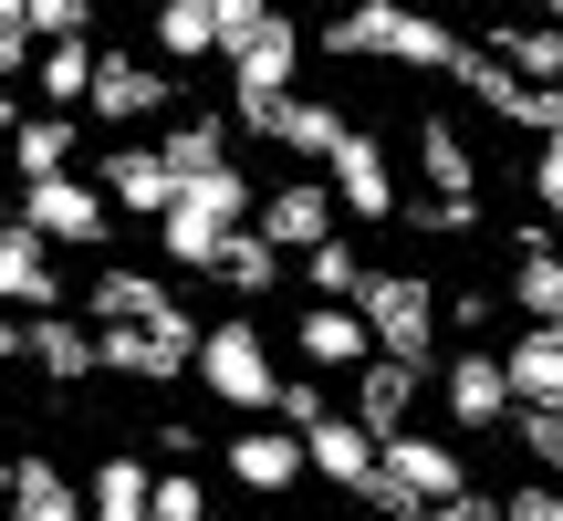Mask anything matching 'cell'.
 Here are the masks:
<instances>
[{
  "mask_svg": "<svg viewBox=\"0 0 563 521\" xmlns=\"http://www.w3.org/2000/svg\"><path fill=\"white\" fill-rule=\"evenodd\" d=\"M323 53L344 63H407V74H460L470 63V32L418 0H365V11H334L323 21Z\"/></svg>",
  "mask_w": 563,
  "mask_h": 521,
  "instance_id": "cell-1",
  "label": "cell"
},
{
  "mask_svg": "<svg viewBox=\"0 0 563 521\" xmlns=\"http://www.w3.org/2000/svg\"><path fill=\"white\" fill-rule=\"evenodd\" d=\"M251 209H262V188H251L241 167H220V178H188L178 199H167V220H157L167 271H220L230 230H251Z\"/></svg>",
  "mask_w": 563,
  "mask_h": 521,
  "instance_id": "cell-2",
  "label": "cell"
},
{
  "mask_svg": "<svg viewBox=\"0 0 563 521\" xmlns=\"http://www.w3.org/2000/svg\"><path fill=\"white\" fill-rule=\"evenodd\" d=\"M355 313H365V334H376V355L418 365V376L439 365V292H428V271H365Z\"/></svg>",
  "mask_w": 563,
  "mask_h": 521,
  "instance_id": "cell-3",
  "label": "cell"
},
{
  "mask_svg": "<svg viewBox=\"0 0 563 521\" xmlns=\"http://www.w3.org/2000/svg\"><path fill=\"white\" fill-rule=\"evenodd\" d=\"M199 386L220 407H241V418H272V407H282V365H272V344H262L251 313H230V323L199 334Z\"/></svg>",
  "mask_w": 563,
  "mask_h": 521,
  "instance_id": "cell-4",
  "label": "cell"
},
{
  "mask_svg": "<svg viewBox=\"0 0 563 521\" xmlns=\"http://www.w3.org/2000/svg\"><path fill=\"white\" fill-rule=\"evenodd\" d=\"M21 230H42L53 251H104V241H115V199H104L84 167H74V178H32V188H21Z\"/></svg>",
  "mask_w": 563,
  "mask_h": 521,
  "instance_id": "cell-5",
  "label": "cell"
},
{
  "mask_svg": "<svg viewBox=\"0 0 563 521\" xmlns=\"http://www.w3.org/2000/svg\"><path fill=\"white\" fill-rule=\"evenodd\" d=\"M95 125H167L178 115V74L146 53H95V95H84Z\"/></svg>",
  "mask_w": 563,
  "mask_h": 521,
  "instance_id": "cell-6",
  "label": "cell"
},
{
  "mask_svg": "<svg viewBox=\"0 0 563 521\" xmlns=\"http://www.w3.org/2000/svg\"><path fill=\"white\" fill-rule=\"evenodd\" d=\"M230 125L241 136H262V146H282V157H334L344 146V115L334 104H313V95H262V104H230Z\"/></svg>",
  "mask_w": 563,
  "mask_h": 521,
  "instance_id": "cell-7",
  "label": "cell"
},
{
  "mask_svg": "<svg viewBox=\"0 0 563 521\" xmlns=\"http://www.w3.org/2000/svg\"><path fill=\"white\" fill-rule=\"evenodd\" d=\"M220 469H230V480L251 490V501H292V490L313 480V459H302V439H292L282 418H251L241 439L220 448Z\"/></svg>",
  "mask_w": 563,
  "mask_h": 521,
  "instance_id": "cell-8",
  "label": "cell"
},
{
  "mask_svg": "<svg viewBox=\"0 0 563 521\" xmlns=\"http://www.w3.org/2000/svg\"><path fill=\"white\" fill-rule=\"evenodd\" d=\"M251 230H262L282 260H302V251H323V241L344 230V209H334V188H323V178H282V188H262Z\"/></svg>",
  "mask_w": 563,
  "mask_h": 521,
  "instance_id": "cell-9",
  "label": "cell"
},
{
  "mask_svg": "<svg viewBox=\"0 0 563 521\" xmlns=\"http://www.w3.org/2000/svg\"><path fill=\"white\" fill-rule=\"evenodd\" d=\"M449 84H470V95H481L501 125H522V136H563V84H522L511 63H490L481 42H470V63H460Z\"/></svg>",
  "mask_w": 563,
  "mask_h": 521,
  "instance_id": "cell-10",
  "label": "cell"
},
{
  "mask_svg": "<svg viewBox=\"0 0 563 521\" xmlns=\"http://www.w3.org/2000/svg\"><path fill=\"white\" fill-rule=\"evenodd\" d=\"M323 188H334V209L344 220H397V167H386V146L365 136V125H344V146L323 157Z\"/></svg>",
  "mask_w": 563,
  "mask_h": 521,
  "instance_id": "cell-11",
  "label": "cell"
},
{
  "mask_svg": "<svg viewBox=\"0 0 563 521\" xmlns=\"http://www.w3.org/2000/svg\"><path fill=\"white\" fill-rule=\"evenodd\" d=\"M95 188L115 199V220H167V199H178V167L157 157V136H125V146H104Z\"/></svg>",
  "mask_w": 563,
  "mask_h": 521,
  "instance_id": "cell-12",
  "label": "cell"
},
{
  "mask_svg": "<svg viewBox=\"0 0 563 521\" xmlns=\"http://www.w3.org/2000/svg\"><path fill=\"white\" fill-rule=\"evenodd\" d=\"M418 365H397V355H376V365H355V376H344V418L365 428V439H407V428H418Z\"/></svg>",
  "mask_w": 563,
  "mask_h": 521,
  "instance_id": "cell-13",
  "label": "cell"
},
{
  "mask_svg": "<svg viewBox=\"0 0 563 521\" xmlns=\"http://www.w3.org/2000/svg\"><path fill=\"white\" fill-rule=\"evenodd\" d=\"M0 313H74V292H63V271H53V241H42V230H0Z\"/></svg>",
  "mask_w": 563,
  "mask_h": 521,
  "instance_id": "cell-14",
  "label": "cell"
},
{
  "mask_svg": "<svg viewBox=\"0 0 563 521\" xmlns=\"http://www.w3.org/2000/svg\"><path fill=\"white\" fill-rule=\"evenodd\" d=\"M292 74H302V21H292V11H272L251 42H230V104L292 95Z\"/></svg>",
  "mask_w": 563,
  "mask_h": 521,
  "instance_id": "cell-15",
  "label": "cell"
},
{
  "mask_svg": "<svg viewBox=\"0 0 563 521\" xmlns=\"http://www.w3.org/2000/svg\"><path fill=\"white\" fill-rule=\"evenodd\" d=\"M84 323L95 334H115V323H199L178 292H167L157 271H125V260H104L95 271V292H84Z\"/></svg>",
  "mask_w": 563,
  "mask_h": 521,
  "instance_id": "cell-16",
  "label": "cell"
},
{
  "mask_svg": "<svg viewBox=\"0 0 563 521\" xmlns=\"http://www.w3.org/2000/svg\"><path fill=\"white\" fill-rule=\"evenodd\" d=\"M439 407L460 428H511V376H501V344H470V355L439 365Z\"/></svg>",
  "mask_w": 563,
  "mask_h": 521,
  "instance_id": "cell-17",
  "label": "cell"
},
{
  "mask_svg": "<svg viewBox=\"0 0 563 521\" xmlns=\"http://www.w3.org/2000/svg\"><path fill=\"white\" fill-rule=\"evenodd\" d=\"M292 355L313 365V376H355V365H376V334H365V313H355V302H302Z\"/></svg>",
  "mask_w": 563,
  "mask_h": 521,
  "instance_id": "cell-18",
  "label": "cell"
},
{
  "mask_svg": "<svg viewBox=\"0 0 563 521\" xmlns=\"http://www.w3.org/2000/svg\"><path fill=\"white\" fill-rule=\"evenodd\" d=\"M302 459H313V480H334L344 501H365V480H376V459H386V439H365L355 418H323V428H302Z\"/></svg>",
  "mask_w": 563,
  "mask_h": 521,
  "instance_id": "cell-19",
  "label": "cell"
},
{
  "mask_svg": "<svg viewBox=\"0 0 563 521\" xmlns=\"http://www.w3.org/2000/svg\"><path fill=\"white\" fill-rule=\"evenodd\" d=\"M511 313L522 323H563V251L543 220H522V241H511Z\"/></svg>",
  "mask_w": 563,
  "mask_h": 521,
  "instance_id": "cell-20",
  "label": "cell"
},
{
  "mask_svg": "<svg viewBox=\"0 0 563 521\" xmlns=\"http://www.w3.org/2000/svg\"><path fill=\"white\" fill-rule=\"evenodd\" d=\"M501 376H511V407H563V323H522L501 344Z\"/></svg>",
  "mask_w": 563,
  "mask_h": 521,
  "instance_id": "cell-21",
  "label": "cell"
},
{
  "mask_svg": "<svg viewBox=\"0 0 563 521\" xmlns=\"http://www.w3.org/2000/svg\"><path fill=\"white\" fill-rule=\"evenodd\" d=\"M74 146H84V115H53V104H42V115L11 125V146H0V157H11V178L32 188V178H74Z\"/></svg>",
  "mask_w": 563,
  "mask_h": 521,
  "instance_id": "cell-22",
  "label": "cell"
},
{
  "mask_svg": "<svg viewBox=\"0 0 563 521\" xmlns=\"http://www.w3.org/2000/svg\"><path fill=\"white\" fill-rule=\"evenodd\" d=\"M21 355H32L53 386L104 376V365H95V323H84V313H32V323H21Z\"/></svg>",
  "mask_w": 563,
  "mask_h": 521,
  "instance_id": "cell-23",
  "label": "cell"
},
{
  "mask_svg": "<svg viewBox=\"0 0 563 521\" xmlns=\"http://www.w3.org/2000/svg\"><path fill=\"white\" fill-rule=\"evenodd\" d=\"M84 521H157V469L136 448L95 459V490H84Z\"/></svg>",
  "mask_w": 563,
  "mask_h": 521,
  "instance_id": "cell-24",
  "label": "cell"
},
{
  "mask_svg": "<svg viewBox=\"0 0 563 521\" xmlns=\"http://www.w3.org/2000/svg\"><path fill=\"white\" fill-rule=\"evenodd\" d=\"M146 42H157V63H220V0H157Z\"/></svg>",
  "mask_w": 563,
  "mask_h": 521,
  "instance_id": "cell-25",
  "label": "cell"
},
{
  "mask_svg": "<svg viewBox=\"0 0 563 521\" xmlns=\"http://www.w3.org/2000/svg\"><path fill=\"white\" fill-rule=\"evenodd\" d=\"M157 157L178 167V188L188 178H220V167H230V115H167L157 125Z\"/></svg>",
  "mask_w": 563,
  "mask_h": 521,
  "instance_id": "cell-26",
  "label": "cell"
},
{
  "mask_svg": "<svg viewBox=\"0 0 563 521\" xmlns=\"http://www.w3.org/2000/svg\"><path fill=\"white\" fill-rule=\"evenodd\" d=\"M490 63H511L522 84H563V21H490Z\"/></svg>",
  "mask_w": 563,
  "mask_h": 521,
  "instance_id": "cell-27",
  "label": "cell"
},
{
  "mask_svg": "<svg viewBox=\"0 0 563 521\" xmlns=\"http://www.w3.org/2000/svg\"><path fill=\"white\" fill-rule=\"evenodd\" d=\"M95 53H104V42H42L32 84H42V104H53V115H84V95H95Z\"/></svg>",
  "mask_w": 563,
  "mask_h": 521,
  "instance_id": "cell-28",
  "label": "cell"
},
{
  "mask_svg": "<svg viewBox=\"0 0 563 521\" xmlns=\"http://www.w3.org/2000/svg\"><path fill=\"white\" fill-rule=\"evenodd\" d=\"M0 521H84V490L63 480L53 459H21V480H11V501H0Z\"/></svg>",
  "mask_w": 563,
  "mask_h": 521,
  "instance_id": "cell-29",
  "label": "cell"
},
{
  "mask_svg": "<svg viewBox=\"0 0 563 521\" xmlns=\"http://www.w3.org/2000/svg\"><path fill=\"white\" fill-rule=\"evenodd\" d=\"M365 271H376V260H355V241H323V251H302V281H313V302H355L365 292Z\"/></svg>",
  "mask_w": 563,
  "mask_h": 521,
  "instance_id": "cell-30",
  "label": "cell"
},
{
  "mask_svg": "<svg viewBox=\"0 0 563 521\" xmlns=\"http://www.w3.org/2000/svg\"><path fill=\"white\" fill-rule=\"evenodd\" d=\"M209 281H230V292H272V281H282V251L262 241V230H230V251H220V271H209Z\"/></svg>",
  "mask_w": 563,
  "mask_h": 521,
  "instance_id": "cell-31",
  "label": "cell"
},
{
  "mask_svg": "<svg viewBox=\"0 0 563 521\" xmlns=\"http://www.w3.org/2000/svg\"><path fill=\"white\" fill-rule=\"evenodd\" d=\"M511 439H522V459L563 480V407H511Z\"/></svg>",
  "mask_w": 563,
  "mask_h": 521,
  "instance_id": "cell-32",
  "label": "cell"
},
{
  "mask_svg": "<svg viewBox=\"0 0 563 521\" xmlns=\"http://www.w3.org/2000/svg\"><path fill=\"white\" fill-rule=\"evenodd\" d=\"M32 42H95V0H32Z\"/></svg>",
  "mask_w": 563,
  "mask_h": 521,
  "instance_id": "cell-33",
  "label": "cell"
},
{
  "mask_svg": "<svg viewBox=\"0 0 563 521\" xmlns=\"http://www.w3.org/2000/svg\"><path fill=\"white\" fill-rule=\"evenodd\" d=\"M532 209H543V230H563V136L532 146Z\"/></svg>",
  "mask_w": 563,
  "mask_h": 521,
  "instance_id": "cell-34",
  "label": "cell"
},
{
  "mask_svg": "<svg viewBox=\"0 0 563 521\" xmlns=\"http://www.w3.org/2000/svg\"><path fill=\"white\" fill-rule=\"evenodd\" d=\"M272 418L292 428V439H302V428H323V418H334V397H323V376H302V386L282 376V407H272Z\"/></svg>",
  "mask_w": 563,
  "mask_h": 521,
  "instance_id": "cell-35",
  "label": "cell"
},
{
  "mask_svg": "<svg viewBox=\"0 0 563 521\" xmlns=\"http://www.w3.org/2000/svg\"><path fill=\"white\" fill-rule=\"evenodd\" d=\"M157 521H209V490H199V469H157Z\"/></svg>",
  "mask_w": 563,
  "mask_h": 521,
  "instance_id": "cell-36",
  "label": "cell"
},
{
  "mask_svg": "<svg viewBox=\"0 0 563 521\" xmlns=\"http://www.w3.org/2000/svg\"><path fill=\"white\" fill-rule=\"evenodd\" d=\"M490 313H501V292H481V281L470 292H439V323H460V334H481Z\"/></svg>",
  "mask_w": 563,
  "mask_h": 521,
  "instance_id": "cell-37",
  "label": "cell"
},
{
  "mask_svg": "<svg viewBox=\"0 0 563 521\" xmlns=\"http://www.w3.org/2000/svg\"><path fill=\"white\" fill-rule=\"evenodd\" d=\"M42 63V42H32V21H0V84H21Z\"/></svg>",
  "mask_w": 563,
  "mask_h": 521,
  "instance_id": "cell-38",
  "label": "cell"
},
{
  "mask_svg": "<svg viewBox=\"0 0 563 521\" xmlns=\"http://www.w3.org/2000/svg\"><path fill=\"white\" fill-rule=\"evenodd\" d=\"M501 521H563V480H532V490H511Z\"/></svg>",
  "mask_w": 563,
  "mask_h": 521,
  "instance_id": "cell-39",
  "label": "cell"
},
{
  "mask_svg": "<svg viewBox=\"0 0 563 521\" xmlns=\"http://www.w3.org/2000/svg\"><path fill=\"white\" fill-rule=\"evenodd\" d=\"M428 521H501V501H490V490H460V501H439Z\"/></svg>",
  "mask_w": 563,
  "mask_h": 521,
  "instance_id": "cell-40",
  "label": "cell"
},
{
  "mask_svg": "<svg viewBox=\"0 0 563 521\" xmlns=\"http://www.w3.org/2000/svg\"><path fill=\"white\" fill-rule=\"evenodd\" d=\"M11 125H21V104H11V84H0V146H11Z\"/></svg>",
  "mask_w": 563,
  "mask_h": 521,
  "instance_id": "cell-41",
  "label": "cell"
},
{
  "mask_svg": "<svg viewBox=\"0 0 563 521\" xmlns=\"http://www.w3.org/2000/svg\"><path fill=\"white\" fill-rule=\"evenodd\" d=\"M11 480H21V459H0V501H11Z\"/></svg>",
  "mask_w": 563,
  "mask_h": 521,
  "instance_id": "cell-42",
  "label": "cell"
},
{
  "mask_svg": "<svg viewBox=\"0 0 563 521\" xmlns=\"http://www.w3.org/2000/svg\"><path fill=\"white\" fill-rule=\"evenodd\" d=\"M21 11H32V0H0V21H21Z\"/></svg>",
  "mask_w": 563,
  "mask_h": 521,
  "instance_id": "cell-43",
  "label": "cell"
},
{
  "mask_svg": "<svg viewBox=\"0 0 563 521\" xmlns=\"http://www.w3.org/2000/svg\"><path fill=\"white\" fill-rule=\"evenodd\" d=\"M323 11H365V0H323Z\"/></svg>",
  "mask_w": 563,
  "mask_h": 521,
  "instance_id": "cell-44",
  "label": "cell"
},
{
  "mask_svg": "<svg viewBox=\"0 0 563 521\" xmlns=\"http://www.w3.org/2000/svg\"><path fill=\"white\" fill-rule=\"evenodd\" d=\"M543 21H563V0H543Z\"/></svg>",
  "mask_w": 563,
  "mask_h": 521,
  "instance_id": "cell-45",
  "label": "cell"
},
{
  "mask_svg": "<svg viewBox=\"0 0 563 521\" xmlns=\"http://www.w3.org/2000/svg\"><path fill=\"white\" fill-rule=\"evenodd\" d=\"M209 521H220V511H209Z\"/></svg>",
  "mask_w": 563,
  "mask_h": 521,
  "instance_id": "cell-46",
  "label": "cell"
}]
</instances>
